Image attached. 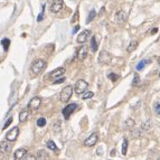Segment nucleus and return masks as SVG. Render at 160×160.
I'll use <instances>...</instances> for the list:
<instances>
[{
	"instance_id": "34",
	"label": "nucleus",
	"mask_w": 160,
	"mask_h": 160,
	"mask_svg": "<svg viewBox=\"0 0 160 160\" xmlns=\"http://www.w3.org/2000/svg\"><path fill=\"white\" fill-rule=\"evenodd\" d=\"M24 160H36V157L34 155H27L24 158Z\"/></svg>"
},
{
	"instance_id": "16",
	"label": "nucleus",
	"mask_w": 160,
	"mask_h": 160,
	"mask_svg": "<svg viewBox=\"0 0 160 160\" xmlns=\"http://www.w3.org/2000/svg\"><path fill=\"white\" fill-rule=\"evenodd\" d=\"M49 156L45 150H39L37 155H36V160H48Z\"/></svg>"
},
{
	"instance_id": "11",
	"label": "nucleus",
	"mask_w": 160,
	"mask_h": 160,
	"mask_svg": "<svg viewBox=\"0 0 160 160\" xmlns=\"http://www.w3.org/2000/svg\"><path fill=\"white\" fill-rule=\"evenodd\" d=\"M40 104H42V99L38 98V96H35V98H33L30 100L28 106H29L31 110H38Z\"/></svg>"
},
{
	"instance_id": "2",
	"label": "nucleus",
	"mask_w": 160,
	"mask_h": 160,
	"mask_svg": "<svg viewBox=\"0 0 160 160\" xmlns=\"http://www.w3.org/2000/svg\"><path fill=\"white\" fill-rule=\"evenodd\" d=\"M72 94H73V87H72V85L65 86L62 92H61V101L63 103H67V102L70 101V99L72 98Z\"/></svg>"
},
{
	"instance_id": "15",
	"label": "nucleus",
	"mask_w": 160,
	"mask_h": 160,
	"mask_svg": "<svg viewBox=\"0 0 160 160\" xmlns=\"http://www.w3.org/2000/svg\"><path fill=\"white\" fill-rule=\"evenodd\" d=\"M87 56V47L82 46L77 51V59L78 61H84Z\"/></svg>"
},
{
	"instance_id": "29",
	"label": "nucleus",
	"mask_w": 160,
	"mask_h": 160,
	"mask_svg": "<svg viewBox=\"0 0 160 160\" xmlns=\"http://www.w3.org/2000/svg\"><path fill=\"white\" fill-rule=\"evenodd\" d=\"M146 64H147V61H141V62L137 65V70L138 71H141L142 68H143V67L146 66Z\"/></svg>"
},
{
	"instance_id": "27",
	"label": "nucleus",
	"mask_w": 160,
	"mask_h": 160,
	"mask_svg": "<svg viewBox=\"0 0 160 160\" xmlns=\"http://www.w3.org/2000/svg\"><path fill=\"white\" fill-rule=\"evenodd\" d=\"M108 77H109L110 80L112 81V82H115V81H117V80H118V77H119V76H118V75L115 74V73H110V74L108 75Z\"/></svg>"
},
{
	"instance_id": "30",
	"label": "nucleus",
	"mask_w": 160,
	"mask_h": 160,
	"mask_svg": "<svg viewBox=\"0 0 160 160\" xmlns=\"http://www.w3.org/2000/svg\"><path fill=\"white\" fill-rule=\"evenodd\" d=\"M125 124H127V128H128V129H132L133 125H134V121H133V120H131V119H129V120L127 121V123H125Z\"/></svg>"
},
{
	"instance_id": "37",
	"label": "nucleus",
	"mask_w": 160,
	"mask_h": 160,
	"mask_svg": "<svg viewBox=\"0 0 160 160\" xmlns=\"http://www.w3.org/2000/svg\"><path fill=\"white\" fill-rule=\"evenodd\" d=\"M78 29H80V26H75V28L73 29V33L75 34V33H76V31H77Z\"/></svg>"
},
{
	"instance_id": "32",
	"label": "nucleus",
	"mask_w": 160,
	"mask_h": 160,
	"mask_svg": "<svg viewBox=\"0 0 160 160\" xmlns=\"http://www.w3.org/2000/svg\"><path fill=\"white\" fill-rule=\"evenodd\" d=\"M64 81H65V77H64V76H62V77L57 78L56 81H54L53 83H54V84H61V83H63Z\"/></svg>"
},
{
	"instance_id": "23",
	"label": "nucleus",
	"mask_w": 160,
	"mask_h": 160,
	"mask_svg": "<svg viewBox=\"0 0 160 160\" xmlns=\"http://www.w3.org/2000/svg\"><path fill=\"white\" fill-rule=\"evenodd\" d=\"M95 16H96V11L94 10V9H92L90 11V14H89V17H87V19H86V24H89V23H91L92 20L95 18Z\"/></svg>"
},
{
	"instance_id": "21",
	"label": "nucleus",
	"mask_w": 160,
	"mask_h": 160,
	"mask_svg": "<svg viewBox=\"0 0 160 160\" xmlns=\"http://www.w3.org/2000/svg\"><path fill=\"white\" fill-rule=\"evenodd\" d=\"M46 146H47V148L51 149V150H53V151H58V148H57V146L55 145L54 141L49 140V141H48V142L46 143Z\"/></svg>"
},
{
	"instance_id": "9",
	"label": "nucleus",
	"mask_w": 160,
	"mask_h": 160,
	"mask_svg": "<svg viewBox=\"0 0 160 160\" xmlns=\"http://www.w3.org/2000/svg\"><path fill=\"white\" fill-rule=\"evenodd\" d=\"M99 62L101 64H110L111 62V55L105 51H102L99 55Z\"/></svg>"
},
{
	"instance_id": "8",
	"label": "nucleus",
	"mask_w": 160,
	"mask_h": 160,
	"mask_svg": "<svg viewBox=\"0 0 160 160\" xmlns=\"http://www.w3.org/2000/svg\"><path fill=\"white\" fill-rule=\"evenodd\" d=\"M98 140H99V134L94 132V133H92V134H90V137L84 141V145H85L86 147H93V146L98 142Z\"/></svg>"
},
{
	"instance_id": "17",
	"label": "nucleus",
	"mask_w": 160,
	"mask_h": 160,
	"mask_svg": "<svg viewBox=\"0 0 160 160\" xmlns=\"http://www.w3.org/2000/svg\"><path fill=\"white\" fill-rule=\"evenodd\" d=\"M29 115H30V113H29V111H28V110H24V111H21L20 114H19V122H21V123L26 122L28 120Z\"/></svg>"
},
{
	"instance_id": "13",
	"label": "nucleus",
	"mask_w": 160,
	"mask_h": 160,
	"mask_svg": "<svg viewBox=\"0 0 160 160\" xmlns=\"http://www.w3.org/2000/svg\"><path fill=\"white\" fill-rule=\"evenodd\" d=\"M26 153H27V150H26V149L19 148L15 151V153H14V158H15V160H23L24 157L26 156Z\"/></svg>"
},
{
	"instance_id": "12",
	"label": "nucleus",
	"mask_w": 160,
	"mask_h": 160,
	"mask_svg": "<svg viewBox=\"0 0 160 160\" xmlns=\"http://www.w3.org/2000/svg\"><path fill=\"white\" fill-rule=\"evenodd\" d=\"M64 74H65V68L58 67V68H56V70H54L52 72L51 74H49V77L55 80V78H59L62 77V76H64Z\"/></svg>"
},
{
	"instance_id": "14",
	"label": "nucleus",
	"mask_w": 160,
	"mask_h": 160,
	"mask_svg": "<svg viewBox=\"0 0 160 160\" xmlns=\"http://www.w3.org/2000/svg\"><path fill=\"white\" fill-rule=\"evenodd\" d=\"M11 147H12V145L10 143V142H8V141L1 142V143H0V152L1 153L9 152V151L11 150Z\"/></svg>"
},
{
	"instance_id": "38",
	"label": "nucleus",
	"mask_w": 160,
	"mask_h": 160,
	"mask_svg": "<svg viewBox=\"0 0 160 160\" xmlns=\"http://www.w3.org/2000/svg\"><path fill=\"white\" fill-rule=\"evenodd\" d=\"M157 31H158V29H157V28H153V29H152L151 31H150V33H151V34H156Z\"/></svg>"
},
{
	"instance_id": "25",
	"label": "nucleus",
	"mask_w": 160,
	"mask_h": 160,
	"mask_svg": "<svg viewBox=\"0 0 160 160\" xmlns=\"http://www.w3.org/2000/svg\"><path fill=\"white\" fill-rule=\"evenodd\" d=\"M93 95H94L93 92H91V91H86L85 93H83L82 99H83V100H89V99H91L92 96H93Z\"/></svg>"
},
{
	"instance_id": "39",
	"label": "nucleus",
	"mask_w": 160,
	"mask_h": 160,
	"mask_svg": "<svg viewBox=\"0 0 160 160\" xmlns=\"http://www.w3.org/2000/svg\"><path fill=\"white\" fill-rule=\"evenodd\" d=\"M158 62H159V65H160V57L158 58ZM159 77H160V74H159Z\"/></svg>"
},
{
	"instance_id": "6",
	"label": "nucleus",
	"mask_w": 160,
	"mask_h": 160,
	"mask_svg": "<svg viewBox=\"0 0 160 160\" xmlns=\"http://www.w3.org/2000/svg\"><path fill=\"white\" fill-rule=\"evenodd\" d=\"M76 106H77V105H76L75 103H72V104H68L66 108H64V109H63V115H64V118H65L66 120H68V119H70L71 114H72L75 111Z\"/></svg>"
},
{
	"instance_id": "33",
	"label": "nucleus",
	"mask_w": 160,
	"mask_h": 160,
	"mask_svg": "<svg viewBox=\"0 0 160 160\" xmlns=\"http://www.w3.org/2000/svg\"><path fill=\"white\" fill-rule=\"evenodd\" d=\"M138 83H139V75L137 74V73H136V74H134V78H133V85H137Z\"/></svg>"
},
{
	"instance_id": "31",
	"label": "nucleus",
	"mask_w": 160,
	"mask_h": 160,
	"mask_svg": "<svg viewBox=\"0 0 160 160\" xmlns=\"http://www.w3.org/2000/svg\"><path fill=\"white\" fill-rule=\"evenodd\" d=\"M11 122H12V118H9V120H7V122H6V123H5V125L2 127V129H4V130L7 129L8 127L11 124Z\"/></svg>"
},
{
	"instance_id": "4",
	"label": "nucleus",
	"mask_w": 160,
	"mask_h": 160,
	"mask_svg": "<svg viewBox=\"0 0 160 160\" xmlns=\"http://www.w3.org/2000/svg\"><path fill=\"white\" fill-rule=\"evenodd\" d=\"M18 134H19V128L18 127H14L12 129H10L6 133V139L9 142H14V141L17 140L18 138Z\"/></svg>"
},
{
	"instance_id": "35",
	"label": "nucleus",
	"mask_w": 160,
	"mask_h": 160,
	"mask_svg": "<svg viewBox=\"0 0 160 160\" xmlns=\"http://www.w3.org/2000/svg\"><path fill=\"white\" fill-rule=\"evenodd\" d=\"M77 20V11L75 12V15H74V17H73V19H72V23H75Z\"/></svg>"
},
{
	"instance_id": "18",
	"label": "nucleus",
	"mask_w": 160,
	"mask_h": 160,
	"mask_svg": "<svg viewBox=\"0 0 160 160\" xmlns=\"http://www.w3.org/2000/svg\"><path fill=\"white\" fill-rule=\"evenodd\" d=\"M91 51L93 52V53H95V52L98 51V47H99V44L98 42H96V37L95 36H92V38H91Z\"/></svg>"
},
{
	"instance_id": "22",
	"label": "nucleus",
	"mask_w": 160,
	"mask_h": 160,
	"mask_svg": "<svg viewBox=\"0 0 160 160\" xmlns=\"http://www.w3.org/2000/svg\"><path fill=\"white\" fill-rule=\"evenodd\" d=\"M127 151H128V139H123V142H122V155L125 156L127 155Z\"/></svg>"
},
{
	"instance_id": "5",
	"label": "nucleus",
	"mask_w": 160,
	"mask_h": 160,
	"mask_svg": "<svg viewBox=\"0 0 160 160\" xmlns=\"http://www.w3.org/2000/svg\"><path fill=\"white\" fill-rule=\"evenodd\" d=\"M127 19H128V14L124 10H119L114 17V20L117 24H123L127 21Z\"/></svg>"
},
{
	"instance_id": "20",
	"label": "nucleus",
	"mask_w": 160,
	"mask_h": 160,
	"mask_svg": "<svg viewBox=\"0 0 160 160\" xmlns=\"http://www.w3.org/2000/svg\"><path fill=\"white\" fill-rule=\"evenodd\" d=\"M1 45H2V47H4V51L7 52L8 49H9V46H10V40L8 38H4L2 40H1Z\"/></svg>"
},
{
	"instance_id": "28",
	"label": "nucleus",
	"mask_w": 160,
	"mask_h": 160,
	"mask_svg": "<svg viewBox=\"0 0 160 160\" xmlns=\"http://www.w3.org/2000/svg\"><path fill=\"white\" fill-rule=\"evenodd\" d=\"M44 11H45V5H43V7H42V12L38 15V17H37V20L38 21H42L44 18Z\"/></svg>"
},
{
	"instance_id": "1",
	"label": "nucleus",
	"mask_w": 160,
	"mask_h": 160,
	"mask_svg": "<svg viewBox=\"0 0 160 160\" xmlns=\"http://www.w3.org/2000/svg\"><path fill=\"white\" fill-rule=\"evenodd\" d=\"M46 66H47V64L44 59H36V61H34L33 64H31L30 71L34 75H39L45 68H46Z\"/></svg>"
},
{
	"instance_id": "3",
	"label": "nucleus",
	"mask_w": 160,
	"mask_h": 160,
	"mask_svg": "<svg viewBox=\"0 0 160 160\" xmlns=\"http://www.w3.org/2000/svg\"><path fill=\"white\" fill-rule=\"evenodd\" d=\"M87 89H89V83L86 82V81H84V80H78L77 82L75 83L74 90L77 94L85 93Z\"/></svg>"
},
{
	"instance_id": "19",
	"label": "nucleus",
	"mask_w": 160,
	"mask_h": 160,
	"mask_svg": "<svg viewBox=\"0 0 160 160\" xmlns=\"http://www.w3.org/2000/svg\"><path fill=\"white\" fill-rule=\"evenodd\" d=\"M137 47H138V42L137 40H132V42L129 44V46L127 47V52H128V53H132V52H134L137 49Z\"/></svg>"
},
{
	"instance_id": "26",
	"label": "nucleus",
	"mask_w": 160,
	"mask_h": 160,
	"mask_svg": "<svg viewBox=\"0 0 160 160\" xmlns=\"http://www.w3.org/2000/svg\"><path fill=\"white\" fill-rule=\"evenodd\" d=\"M53 128H54V131H56V132H58V131H61V121H56L53 124Z\"/></svg>"
},
{
	"instance_id": "36",
	"label": "nucleus",
	"mask_w": 160,
	"mask_h": 160,
	"mask_svg": "<svg viewBox=\"0 0 160 160\" xmlns=\"http://www.w3.org/2000/svg\"><path fill=\"white\" fill-rule=\"evenodd\" d=\"M156 112L158 114H160V104H157L156 105Z\"/></svg>"
},
{
	"instance_id": "10",
	"label": "nucleus",
	"mask_w": 160,
	"mask_h": 160,
	"mask_svg": "<svg viewBox=\"0 0 160 160\" xmlns=\"http://www.w3.org/2000/svg\"><path fill=\"white\" fill-rule=\"evenodd\" d=\"M90 35H91V31L89 29H85V30H83L81 34H78L77 36V43L80 44H84L87 40V39L90 38Z\"/></svg>"
},
{
	"instance_id": "24",
	"label": "nucleus",
	"mask_w": 160,
	"mask_h": 160,
	"mask_svg": "<svg viewBox=\"0 0 160 160\" xmlns=\"http://www.w3.org/2000/svg\"><path fill=\"white\" fill-rule=\"evenodd\" d=\"M37 125H38L39 128H43L46 125V119L45 118H39L38 120H37Z\"/></svg>"
},
{
	"instance_id": "7",
	"label": "nucleus",
	"mask_w": 160,
	"mask_h": 160,
	"mask_svg": "<svg viewBox=\"0 0 160 160\" xmlns=\"http://www.w3.org/2000/svg\"><path fill=\"white\" fill-rule=\"evenodd\" d=\"M63 6H64L63 0H53V1H52V5H51V11L54 12V14L61 11Z\"/></svg>"
}]
</instances>
